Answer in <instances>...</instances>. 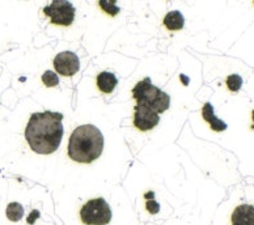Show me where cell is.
Segmentation results:
<instances>
[{"label": "cell", "mask_w": 254, "mask_h": 225, "mask_svg": "<svg viewBox=\"0 0 254 225\" xmlns=\"http://www.w3.org/2000/svg\"><path fill=\"white\" fill-rule=\"evenodd\" d=\"M42 83L46 85V87H57L59 84V76L54 71H46V72L42 75Z\"/></svg>", "instance_id": "14"}, {"label": "cell", "mask_w": 254, "mask_h": 225, "mask_svg": "<svg viewBox=\"0 0 254 225\" xmlns=\"http://www.w3.org/2000/svg\"><path fill=\"white\" fill-rule=\"evenodd\" d=\"M104 136L93 124H83L75 128L69 138L68 156L81 164H91L102 155Z\"/></svg>", "instance_id": "2"}, {"label": "cell", "mask_w": 254, "mask_h": 225, "mask_svg": "<svg viewBox=\"0 0 254 225\" xmlns=\"http://www.w3.org/2000/svg\"><path fill=\"white\" fill-rule=\"evenodd\" d=\"M227 87H228V89L231 92H239L240 88L243 87V79H241V76L240 75H237V73H233V75H229L228 77H227Z\"/></svg>", "instance_id": "13"}, {"label": "cell", "mask_w": 254, "mask_h": 225, "mask_svg": "<svg viewBox=\"0 0 254 225\" xmlns=\"http://www.w3.org/2000/svg\"><path fill=\"white\" fill-rule=\"evenodd\" d=\"M160 122V116L156 112L147 106H135L134 126L140 131H148L156 127Z\"/></svg>", "instance_id": "7"}, {"label": "cell", "mask_w": 254, "mask_h": 225, "mask_svg": "<svg viewBox=\"0 0 254 225\" xmlns=\"http://www.w3.org/2000/svg\"><path fill=\"white\" fill-rule=\"evenodd\" d=\"M116 1H104V0H101V1H98V5L101 7L102 11H105L108 15L110 16H116L118 12H120V8L117 7Z\"/></svg>", "instance_id": "15"}, {"label": "cell", "mask_w": 254, "mask_h": 225, "mask_svg": "<svg viewBox=\"0 0 254 225\" xmlns=\"http://www.w3.org/2000/svg\"><path fill=\"white\" fill-rule=\"evenodd\" d=\"M44 13L50 17L51 24L61 26H69L75 18V7L65 0H55L50 5L44 8Z\"/></svg>", "instance_id": "5"}, {"label": "cell", "mask_w": 254, "mask_h": 225, "mask_svg": "<svg viewBox=\"0 0 254 225\" xmlns=\"http://www.w3.org/2000/svg\"><path fill=\"white\" fill-rule=\"evenodd\" d=\"M232 225H254V206L240 204L231 216Z\"/></svg>", "instance_id": "8"}, {"label": "cell", "mask_w": 254, "mask_h": 225, "mask_svg": "<svg viewBox=\"0 0 254 225\" xmlns=\"http://www.w3.org/2000/svg\"><path fill=\"white\" fill-rule=\"evenodd\" d=\"M5 215H7L8 220L16 223L20 222L24 216V208L20 203L17 202H12L7 206V210H5Z\"/></svg>", "instance_id": "12"}, {"label": "cell", "mask_w": 254, "mask_h": 225, "mask_svg": "<svg viewBox=\"0 0 254 225\" xmlns=\"http://www.w3.org/2000/svg\"><path fill=\"white\" fill-rule=\"evenodd\" d=\"M145 208H147V211H148L149 214H157L160 211V206L157 202H155V200H148L147 203H145Z\"/></svg>", "instance_id": "16"}, {"label": "cell", "mask_w": 254, "mask_h": 225, "mask_svg": "<svg viewBox=\"0 0 254 225\" xmlns=\"http://www.w3.org/2000/svg\"><path fill=\"white\" fill-rule=\"evenodd\" d=\"M38 216H40V212L34 210L32 212V215H30L29 218H28V223H29V224H33V222H34V219H37V218H38Z\"/></svg>", "instance_id": "17"}, {"label": "cell", "mask_w": 254, "mask_h": 225, "mask_svg": "<svg viewBox=\"0 0 254 225\" xmlns=\"http://www.w3.org/2000/svg\"><path fill=\"white\" fill-rule=\"evenodd\" d=\"M54 68L62 76H73L80 69L79 56L72 51L59 53L54 58Z\"/></svg>", "instance_id": "6"}, {"label": "cell", "mask_w": 254, "mask_h": 225, "mask_svg": "<svg viewBox=\"0 0 254 225\" xmlns=\"http://www.w3.org/2000/svg\"><path fill=\"white\" fill-rule=\"evenodd\" d=\"M63 114L55 112H34L26 124L25 139L33 152L51 155L59 148L63 138Z\"/></svg>", "instance_id": "1"}, {"label": "cell", "mask_w": 254, "mask_h": 225, "mask_svg": "<svg viewBox=\"0 0 254 225\" xmlns=\"http://www.w3.org/2000/svg\"><path fill=\"white\" fill-rule=\"evenodd\" d=\"M252 118H253V123H254V110L252 112Z\"/></svg>", "instance_id": "18"}, {"label": "cell", "mask_w": 254, "mask_h": 225, "mask_svg": "<svg viewBox=\"0 0 254 225\" xmlns=\"http://www.w3.org/2000/svg\"><path fill=\"white\" fill-rule=\"evenodd\" d=\"M202 116L203 119L206 120L207 123L210 124V127L212 131H216V132H222L228 128L227 123L224 120L219 119L218 116L215 115L214 112V106L211 105L210 102H206L203 105V109H202Z\"/></svg>", "instance_id": "9"}, {"label": "cell", "mask_w": 254, "mask_h": 225, "mask_svg": "<svg viewBox=\"0 0 254 225\" xmlns=\"http://www.w3.org/2000/svg\"><path fill=\"white\" fill-rule=\"evenodd\" d=\"M164 25L169 30H181L185 25V18L180 11H171L164 17Z\"/></svg>", "instance_id": "11"}, {"label": "cell", "mask_w": 254, "mask_h": 225, "mask_svg": "<svg viewBox=\"0 0 254 225\" xmlns=\"http://www.w3.org/2000/svg\"><path fill=\"white\" fill-rule=\"evenodd\" d=\"M80 219L85 225H106L112 220V210L104 198L92 199L81 207Z\"/></svg>", "instance_id": "4"}, {"label": "cell", "mask_w": 254, "mask_h": 225, "mask_svg": "<svg viewBox=\"0 0 254 225\" xmlns=\"http://www.w3.org/2000/svg\"><path fill=\"white\" fill-rule=\"evenodd\" d=\"M117 83H118V80H117L114 73L104 71V72L97 75V87L105 95H110L114 91V88L117 87Z\"/></svg>", "instance_id": "10"}, {"label": "cell", "mask_w": 254, "mask_h": 225, "mask_svg": "<svg viewBox=\"0 0 254 225\" xmlns=\"http://www.w3.org/2000/svg\"><path fill=\"white\" fill-rule=\"evenodd\" d=\"M132 97L138 102V106H147L157 114L167 112L171 106V97L165 92L159 89L151 83V79L147 77L139 81L132 89Z\"/></svg>", "instance_id": "3"}]
</instances>
